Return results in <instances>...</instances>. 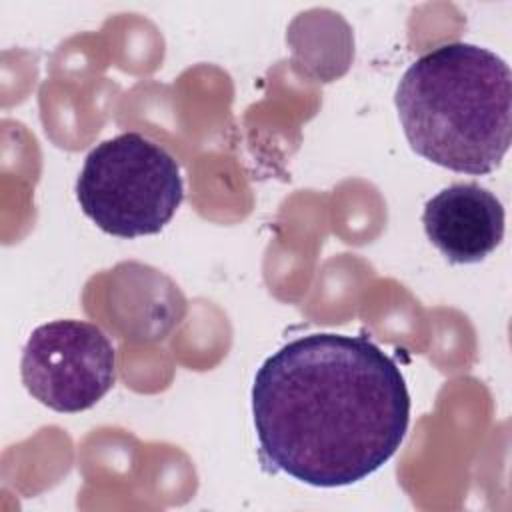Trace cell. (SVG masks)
<instances>
[{
    "label": "cell",
    "mask_w": 512,
    "mask_h": 512,
    "mask_svg": "<svg viewBox=\"0 0 512 512\" xmlns=\"http://www.w3.org/2000/svg\"><path fill=\"white\" fill-rule=\"evenodd\" d=\"M22 382L56 412L92 408L116 380V356L108 336L84 320L38 326L22 352Z\"/></svg>",
    "instance_id": "cell-4"
},
{
    "label": "cell",
    "mask_w": 512,
    "mask_h": 512,
    "mask_svg": "<svg viewBox=\"0 0 512 512\" xmlns=\"http://www.w3.org/2000/svg\"><path fill=\"white\" fill-rule=\"evenodd\" d=\"M394 104L410 148L452 172L496 170L512 132V72L492 50L450 42L414 60Z\"/></svg>",
    "instance_id": "cell-2"
},
{
    "label": "cell",
    "mask_w": 512,
    "mask_h": 512,
    "mask_svg": "<svg viewBox=\"0 0 512 512\" xmlns=\"http://www.w3.org/2000/svg\"><path fill=\"white\" fill-rule=\"evenodd\" d=\"M422 224L448 262L474 264L500 246L504 206L480 184H452L426 202Z\"/></svg>",
    "instance_id": "cell-5"
},
{
    "label": "cell",
    "mask_w": 512,
    "mask_h": 512,
    "mask_svg": "<svg viewBox=\"0 0 512 512\" xmlns=\"http://www.w3.org/2000/svg\"><path fill=\"white\" fill-rule=\"evenodd\" d=\"M76 198L102 232L138 238L172 220L184 186L176 160L160 144L124 132L90 150L76 178Z\"/></svg>",
    "instance_id": "cell-3"
},
{
    "label": "cell",
    "mask_w": 512,
    "mask_h": 512,
    "mask_svg": "<svg viewBox=\"0 0 512 512\" xmlns=\"http://www.w3.org/2000/svg\"><path fill=\"white\" fill-rule=\"evenodd\" d=\"M260 458L320 486H348L386 464L410 420L396 362L366 336L308 334L268 356L252 384Z\"/></svg>",
    "instance_id": "cell-1"
}]
</instances>
